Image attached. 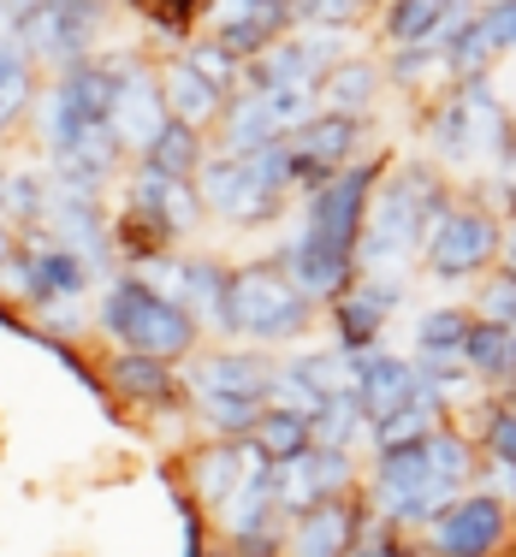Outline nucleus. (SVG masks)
Wrapping results in <instances>:
<instances>
[{
  "mask_svg": "<svg viewBox=\"0 0 516 557\" xmlns=\"http://www.w3.org/2000/svg\"><path fill=\"white\" fill-rule=\"evenodd\" d=\"M452 208H457V184L428 154L392 161L374 202H368L363 237H356V278H409V268H421L428 232Z\"/></svg>",
  "mask_w": 516,
  "mask_h": 557,
  "instance_id": "f257e3e1",
  "label": "nucleus"
},
{
  "mask_svg": "<svg viewBox=\"0 0 516 557\" xmlns=\"http://www.w3.org/2000/svg\"><path fill=\"white\" fill-rule=\"evenodd\" d=\"M421 149L457 190L469 178H493L499 161L516 149V113L493 77H469L433 96L421 108Z\"/></svg>",
  "mask_w": 516,
  "mask_h": 557,
  "instance_id": "f03ea898",
  "label": "nucleus"
},
{
  "mask_svg": "<svg viewBox=\"0 0 516 557\" xmlns=\"http://www.w3.org/2000/svg\"><path fill=\"white\" fill-rule=\"evenodd\" d=\"M315 326V302L280 273V261H244L226 273V302H220V333L244 350H280L303 344Z\"/></svg>",
  "mask_w": 516,
  "mask_h": 557,
  "instance_id": "7ed1b4c3",
  "label": "nucleus"
},
{
  "mask_svg": "<svg viewBox=\"0 0 516 557\" xmlns=\"http://www.w3.org/2000/svg\"><path fill=\"white\" fill-rule=\"evenodd\" d=\"M96 326L108 333L113 350L149 356V362H172V368L191 362V356L202 350V326H196L172 297H161L143 273H119L113 278L108 297H101Z\"/></svg>",
  "mask_w": 516,
  "mask_h": 557,
  "instance_id": "20e7f679",
  "label": "nucleus"
},
{
  "mask_svg": "<svg viewBox=\"0 0 516 557\" xmlns=\"http://www.w3.org/2000/svg\"><path fill=\"white\" fill-rule=\"evenodd\" d=\"M196 196H202V214H214L232 232H256L273 225L291 208V154L261 149V154H214L208 149L202 172H196Z\"/></svg>",
  "mask_w": 516,
  "mask_h": 557,
  "instance_id": "39448f33",
  "label": "nucleus"
},
{
  "mask_svg": "<svg viewBox=\"0 0 516 557\" xmlns=\"http://www.w3.org/2000/svg\"><path fill=\"white\" fill-rule=\"evenodd\" d=\"M119 72H125L119 60L89 54L84 65H72V72H60L54 84H48L42 143L54 149V161L72 154V149H84V143H96V137H113L108 119H113V96H119Z\"/></svg>",
  "mask_w": 516,
  "mask_h": 557,
  "instance_id": "423d86ee",
  "label": "nucleus"
},
{
  "mask_svg": "<svg viewBox=\"0 0 516 557\" xmlns=\"http://www.w3.org/2000/svg\"><path fill=\"white\" fill-rule=\"evenodd\" d=\"M499 261H505V220H499L493 208L469 202V196H457V208L433 225L428 244H421V273H428L433 285H475V278H487Z\"/></svg>",
  "mask_w": 516,
  "mask_h": 557,
  "instance_id": "0eeeda50",
  "label": "nucleus"
},
{
  "mask_svg": "<svg viewBox=\"0 0 516 557\" xmlns=\"http://www.w3.org/2000/svg\"><path fill=\"white\" fill-rule=\"evenodd\" d=\"M386 166H392V154L386 149H368L363 161H351L339 172V178H327L321 190L303 202V232L309 237H321V244H333L344 249V256H356V237H363V220H368V202H374V190H380V178H386Z\"/></svg>",
  "mask_w": 516,
  "mask_h": 557,
  "instance_id": "6e6552de",
  "label": "nucleus"
},
{
  "mask_svg": "<svg viewBox=\"0 0 516 557\" xmlns=\"http://www.w3.org/2000/svg\"><path fill=\"white\" fill-rule=\"evenodd\" d=\"M421 552L428 557H511L516 552V516L493 493L469 486V493L421 534Z\"/></svg>",
  "mask_w": 516,
  "mask_h": 557,
  "instance_id": "1a4fd4ad",
  "label": "nucleus"
},
{
  "mask_svg": "<svg viewBox=\"0 0 516 557\" xmlns=\"http://www.w3.org/2000/svg\"><path fill=\"white\" fill-rule=\"evenodd\" d=\"M363 137H368V125L363 119H339V113H315L309 125L297 131V137L285 143V154H291V190L309 202L315 190H321L327 178H339L351 161H363Z\"/></svg>",
  "mask_w": 516,
  "mask_h": 557,
  "instance_id": "9d476101",
  "label": "nucleus"
},
{
  "mask_svg": "<svg viewBox=\"0 0 516 557\" xmlns=\"http://www.w3.org/2000/svg\"><path fill=\"white\" fill-rule=\"evenodd\" d=\"M273 362L261 350L226 344V350H196L184 362V397L191 404H268Z\"/></svg>",
  "mask_w": 516,
  "mask_h": 557,
  "instance_id": "9b49d317",
  "label": "nucleus"
},
{
  "mask_svg": "<svg viewBox=\"0 0 516 557\" xmlns=\"http://www.w3.org/2000/svg\"><path fill=\"white\" fill-rule=\"evenodd\" d=\"M344 493H363V469H356V457H344V450H303V457L291 462H273V510H280V522H297L303 510H315V504L327 498H344Z\"/></svg>",
  "mask_w": 516,
  "mask_h": 557,
  "instance_id": "f8f14e48",
  "label": "nucleus"
},
{
  "mask_svg": "<svg viewBox=\"0 0 516 557\" xmlns=\"http://www.w3.org/2000/svg\"><path fill=\"white\" fill-rule=\"evenodd\" d=\"M404 297H409V278H356L333 309H327L333 350H344V356L386 350V326L404 309Z\"/></svg>",
  "mask_w": 516,
  "mask_h": 557,
  "instance_id": "ddd939ff",
  "label": "nucleus"
},
{
  "mask_svg": "<svg viewBox=\"0 0 516 557\" xmlns=\"http://www.w3.org/2000/svg\"><path fill=\"white\" fill-rule=\"evenodd\" d=\"M7 18H12V36L24 42L30 60H48V65H60V72H72V65H84L89 48H96L101 12L96 7H12Z\"/></svg>",
  "mask_w": 516,
  "mask_h": 557,
  "instance_id": "4468645a",
  "label": "nucleus"
},
{
  "mask_svg": "<svg viewBox=\"0 0 516 557\" xmlns=\"http://www.w3.org/2000/svg\"><path fill=\"white\" fill-rule=\"evenodd\" d=\"M220 54H232L237 65L261 60L273 42L291 36V7L285 0H226V7H208L202 12V30Z\"/></svg>",
  "mask_w": 516,
  "mask_h": 557,
  "instance_id": "2eb2a0df",
  "label": "nucleus"
},
{
  "mask_svg": "<svg viewBox=\"0 0 516 557\" xmlns=\"http://www.w3.org/2000/svg\"><path fill=\"white\" fill-rule=\"evenodd\" d=\"M167 125H172V113H167V96H161V77H155V65L125 60V72H119V96H113V119H108L119 154L143 161Z\"/></svg>",
  "mask_w": 516,
  "mask_h": 557,
  "instance_id": "dca6fc26",
  "label": "nucleus"
},
{
  "mask_svg": "<svg viewBox=\"0 0 516 557\" xmlns=\"http://www.w3.org/2000/svg\"><path fill=\"white\" fill-rule=\"evenodd\" d=\"M256 469H268V457H261L249 440H208L196 445L191 457H184V474H191V504L208 516H220L226 504L244 493L249 481H256Z\"/></svg>",
  "mask_w": 516,
  "mask_h": 557,
  "instance_id": "f3484780",
  "label": "nucleus"
},
{
  "mask_svg": "<svg viewBox=\"0 0 516 557\" xmlns=\"http://www.w3.org/2000/svg\"><path fill=\"white\" fill-rule=\"evenodd\" d=\"M368 498L363 493H344L327 498L315 510H303L297 522H285V557H351L356 540L368 534Z\"/></svg>",
  "mask_w": 516,
  "mask_h": 557,
  "instance_id": "a211bd4d",
  "label": "nucleus"
},
{
  "mask_svg": "<svg viewBox=\"0 0 516 557\" xmlns=\"http://www.w3.org/2000/svg\"><path fill=\"white\" fill-rule=\"evenodd\" d=\"M273 261H280V273L315 302V309H333L344 290L356 285V256H344V249L321 244V237H309L303 225L280 244V256H273Z\"/></svg>",
  "mask_w": 516,
  "mask_h": 557,
  "instance_id": "6ab92c4d",
  "label": "nucleus"
},
{
  "mask_svg": "<svg viewBox=\"0 0 516 557\" xmlns=\"http://www.w3.org/2000/svg\"><path fill=\"white\" fill-rule=\"evenodd\" d=\"M149 273H161V278H149L161 297L179 302L196 326H214L220 333V302H226V273L232 268H220V261H208V256H161V261H149Z\"/></svg>",
  "mask_w": 516,
  "mask_h": 557,
  "instance_id": "aec40b11",
  "label": "nucleus"
},
{
  "mask_svg": "<svg viewBox=\"0 0 516 557\" xmlns=\"http://www.w3.org/2000/svg\"><path fill=\"white\" fill-rule=\"evenodd\" d=\"M89 261L84 256H72L65 244H54V237H36L30 249L19 256V285H24V297L36 302V309H48L54 314L60 302H77L89 290Z\"/></svg>",
  "mask_w": 516,
  "mask_h": 557,
  "instance_id": "412c9836",
  "label": "nucleus"
},
{
  "mask_svg": "<svg viewBox=\"0 0 516 557\" xmlns=\"http://www.w3.org/2000/svg\"><path fill=\"white\" fill-rule=\"evenodd\" d=\"M416 386H421L416 362H409V356H398V350L351 356V392H356V404H363L368 428H380V421L398 416L409 397H416Z\"/></svg>",
  "mask_w": 516,
  "mask_h": 557,
  "instance_id": "4be33fe9",
  "label": "nucleus"
},
{
  "mask_svg": "<svg viewBox=\"0 0 516 557\" xmlns=\"http://www.w3.org/2000/svg\"><path fill=\"white\" fill-rule=\"evenodd\" d=\"M463 12H469L463 0H398V7L380 12V42H386V54H398V48H433L463 24Z\"/></svg>",
  "mask_w": 516,
  "mask_h": 557,
  "instance_id": "5701e85b",
  "label": "nucleus"
},
{
  "mask_svg": "<svg viewBox=\"0 0 516 557\" xmlns=\"http://www.w3.org/2000/svg\"><path fill=\"white\" fill-rule=\"evenodd\" d=\"M321 113H339V119H363L380 108V96H386V65H380L374 54H344L333 72L321 77Z\"/></svg>",
  "mask_w": 516,
  "mask_h": 557,
  "instance_id": "b1692460",
  "label": "nucleus"
},
{
  "mask_svg": "<svg viewBox=\"0 0 516 557\" xmlns=\"http://www.w3.org/2000/svg\"><path fill=\"white\" fill-rule=\"evenodd\" d=\"M108 386L125 397V404H143V409H191V397H184V374L172 362H149V356L113 350L108 356Z\"/></svg>",
  "mask_w": 516,
  "mask_h": 557,
  "instance_id": "393cba45",
  "label": "nucleus"
},
{
  "mask_svg": "<svg viewBox=\"0 0 516 557\" xmlns=\"http://www.w3.org/2000/svg\"><path fill=\"white\" fill-rule=\"evenodd\" d=\"M463 368H469L475 392L487 397H505L516 386V333L493 321H475L469 338H463Z\"/></svg>",
  "mask_w": 516,
  "mask_h": 557,
  "instance_id": "a878e982",
  "label": "nucleus"
},
{
  "mask_svg": "<svg viewBox=\"0 0 516 557\" xmlns=\"http://www.w3.org/2000/svg\"><path fill=\"white\" fill-rule=\"evenodd\" d=\"M155 77H161V96H167L172 125H191V131H202V137H208V125H220V113H226V96H220L208 77H196L179 54H172Z\"/></svg>",
  "mask_w": 516,
  "mask_h": 557,
  "instance_id": "bb28decb",
  "label": "nucleus"
},
{
  "mask_svg": "<svg viewBox=\"0 0 516 557\" xmlns=\"http://www.w3.org/2000/svg\"><path fill=\"white\" fill-rule=\"evenodd\" d=\"M36 101V60L24 54V42L12 30H0V137L24 119Z\"/></svg>",
  "mask_w": 516,
  "mask_h": 557,
  "instance_id": "cd10ccee",
  "label": "nucleus"
},
{
  "mask_svg": "<svg viewBox=\"0 0 516 557\" xmlns=\"http://www.w3.org/2000/svg\"><path fill=\"white\" fill-rule=\"evenodd\" d=\"M386 65V84L392 89H404V96H445L452 89V72H445V48L433 42V48H398V54H386L380 60Z\"/></svg>",
  "mask_w": 516,
  "mask_h": 557,
  "instance_id": "c85d7f7f",
  "label": "nucleus"
},
{
  "mask_svg": "<svg viewBox=\"0 0 516 557\" xmlns=\"http://www.w3.org/2000/svg\"><path fill=\"white\" fill-rule=\"evenodd\" d=\"M469 326H475L469 302H433V309H421L416 326H409V338H416V362L421 356H463Z\"/></svg>",
  "mask_w": 516,
  "mask_h": 557,
  "instance_id": "c756f323",
  "label": "nucleus"
},
{
  "mask_svg": "<svg viewBox=\"0 0 516 557\" xmlns=\"http://www.w3.org/2000/svg\"><path fill=\"white\" fill-rule=\"evenodd\" d=\"M309 440H315V450H344V457H356V445L368 440V416H363V404H356V392L327 397L321 416L309 421Z\"/></svg>",
  "mask_w": 516,
  "mask_h": 557,
  "instance_id": "7c9ffc66",
  "label": "nucleus"
},
{
  "mask_svg": "<svg viewBox=\"0 0 516 557\" xmlns=\"http://www.w3.org/2000/svg\"><path fill=\"white\" fill-rule=\"evenodd\" d=\"M202 161H208V137H202V131H191V125H167L161 137H155V149L143 154V166L167 172V178H184V184H196Z\"/></svg>",
  "mask_w": 516,
  "mask_h": 557,
  "instance_id": "2f4dec72",
  "label": "nucleus"
},
{
  "mask_svg": "<svg viewBox=\"0 0 516 557\" xmlns=\"http://www.w3.org/2000/svg\"><path fill=\"white\" fill-rule=\"evenodd\" d=\"M48 202H54V178H42V172H7V178H0V220H7L12 232H19V225H42Z\"/></svg>",
  "mask_w": 516,
  "mask_h": 557,
  "instance_id": "473e14b6",
  "label": "nucleus"
},
{
  "mask_svg": "<svg viewBox=\"0 0 516 557\" xmlns=\"http://www.w3.org/2000/svg\"><path fill=\"white\" fill-rule=\"evenodd\" d=\"M249 445H256L268 462H291V457H303V450H309L315 440H309V421H303V416L268 409V416H261V428L249 433Z\"/></svg>",
  "mask_w": 516,
  "mask_h": 557,
  "instance_id": "72a5a7b5",
  "label": "nucleus"
},
{
  "mask_svg": "<svg viewBox=\"0 0 516 557\" xmlns=\"http://www.w3.org/2000/svg\"><path fill=\"white\" fill-rule=\"evenodd\" d=\"M469 314L475 321H493V326H516V273L493 268L487 278L469 285Z\"/></svg>",
  "mask_w": 516,
  "mask_h": 557,
  "instance_id": "f704fd0d",
  "label": "nucleus"
},
{
  "mask_svg": "<svg viewBox=\"0 0 516 557\" xmlns=\"http://www.w3.org/2000/svg\"><path fill=\"white\" fill-rule=\"evenodd\" d=\"M179 60L191 65L196 77H208V84H214L226 101L237 96V84H244V65H237L232 54H220V48L208 42V36H191V48H179Z\"/></svg>",
  "mask_w": 516,
  "mask_h": 557,
  "instance_id": "c9c22d12",
  "label": "nucleus"
},
{
  "mask_svg": "<svg viewBox=\"0 0 516 557\" xmlns=\"http://www.w3.org/2000/svg\"><path fill=\"white\" fill-rule=\"evenodd\" d=\"M475 24H481L493 60L516 54V0H493V7H475Z\"/></svg>",
  "mask_w": 516,
  "mask_h": 557,
  "instance_id": "e433bc0d",
  "label": "nucleus"
},
{
  "mask_svg": "<svg viewBox=\"0 0 516 557\" xmlns=\"http://www.w3.org/2000/svg\"><path fill=\"white\" fill-rule=\"evenodd\" d=\"M351 557H409V534H398V528H386V522H368V534L356 540Z\"/></svg>",
  "mask_w": 516,
  "mask_h": 557,
  "instance_id": "4c0bfd02",
  "label": "nucleus"
},
{
  "mask_svg": "<svg viewBox=\"0 0 516 557\" xmlns=\"http://www.w3.org/2000/svg\"><path fill=\"white\" fill-rule=\"evenodd\" d=\"M19 256H24V244H19V232H12L7 220H0V268H19Z\"/></svg>",
  "mask_w": 516,
  "mask_h": 557,
  "instance_id": "58836bf2",
  "label": "nucleus"
},
{
  "mask_svg": "<svg viewBox=\"0 0 516 557\" xmlns=\"http://www.w3.org/2000/svg\"><path fill=\"white\" fill-rule=\"evenodd\" d=\"M511 256H516V214L505 220V261H511Z\"/></svg>",
  "mask_w": 516,
  "mask_h": 557,
  "instance_id": "ea45409f",
  "label": "nucleus"
},
{
  "mask_svg": "<svg viewBox=\"0 0 516 557\" xmlns=\"http://www.w3.org/2000/svg\"><path fill=\"white\" fill-rule=\"evenodd\" d=\"M409 557H428V552H421V540H409Z\"/></svg>",
  "mask_w": 516,
  "mask_h": 557,
  "instance_id": "a19ab883",
  "label": "nucleus"
},
{
  "mask_svg": "<svg viewBox=\"0 0 516 557\" xmlns=\"http://www.w3.org/2000/svg\"><path fill=\"white\" fill-rule=\"evenodd\" d=\"M208 557H232V552L226 546H208Z\"/></svg>",
  "mask_w": 516,
  "mask_h": 557,
  "instance_id": "79ce46f5",
  "label": "nucleus"
},
{
  "mask_svg": "<svg viewBox=\"0 0 516 557\" xmlns=\"http://www.w3.org/2000/svg\"><path fill=\"white\" fill-rule=\"evenodd\" d=\"M511 333H516V326H511Z\"/></svg>",
  "mask_w": 516,
  "mask_h": 557,
  "instance_id": "37998d69",
  "label": "nucleus"
}]
</instances>
